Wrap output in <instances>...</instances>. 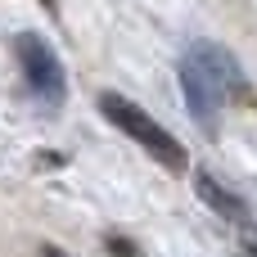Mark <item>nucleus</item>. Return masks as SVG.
I'll return each mask as SVG.
<instances>
[{"mask_svg":"<svg viewBox=\"0 0 257 257\" xmlns=\"http://www.w3.org/2000/svg\"><path fill=\"white\" fill-rule=\"evenodd\" d=\"M181 95H185V108H190V117H194L203 131H212V126H217V108H221V99H217L212 81L203 77V68H199L190 54L181 59Z\"/></svg>","mask_w":257,"mask_h":257,"instance_id":"obj_4","label":"nucleus"},{"mask_svg":"<svg viewBox=\"0 0 257 257\" xmlns=\"http://www.w3.org/2000/svg\"><path fill=\"white\" fill-rule=\"evenodd\" d=\"M185 54L203 68V77L212 81V90H217V99H221V104H248V108L257 104L248 72L239 68V59H235L226 45H217V41H194Z\"/></svg>","mask_w":257,"mask_h":257,"instance_id":"obj_3","label":"nucleus"},{"mask_svg":"<svg viewBox=\"0 0 257 257\" xmlns=\"http://www.w3.org/2000/svg\"><path fill=\"white\" fill-rule=\"evenodd\" d=\"M104 253H108V257H145L126 235H104Z\"/></svg>","mask_w":257,"mask_h":257,"instance_id":"obj_6","label":"nucleus"},{"mask_svg":"<svg viewBox=\"0 0 257 257\" xmlns=\"http://www.w3.org/2000/svg\"><path fill=\"white\" fill-rule=\"evenodd\" d=\"M41 257H68L63 248H54V244H41Z\"/></svg>","mask_w":257,"mask_h":257,"instance_id":"obj_7","label":"nucleus"},{"mask_svg":"<svg viewBox=\"0 0 257 257\" xmlns=\"http://www.w3.org/2000/svg\"><path fill=\"white\" fill-rule=\"evenodd\" d=\"M194 185H199V199L208 203V212H217L221 221H230V226H248V221H253V217H248V203H244L235 190H226L217 176L194 172Z\"/></svg>","mask_w":257,"mask_h":257,"instance_id":"obj_5","label":"nucleus"},{"mask_svg":"<svg viewBox=\"0 0 257 257\" xmlns=\"http://www.w3.org/2000/svg\"><path fill=\"white\" fill-rule=\"evenodd\" d=\"M99 113L122 131V136H131L145 154H154V163H163L167 172H185L190 167V154H185V145L163 126V122H154L140 104H131L126 95H117V90H104L99 95Z\"/></svg>","mask_w":257,"mask_h":257,"instance_id":"obj_1","label":"nucleus"},{"mask_svg":"<svg viewBox=\"0 0 257 257\" xmlns=\"http://www.w3.org/2000/svg\"><path fill=\"white\" fill-rule=\"evenodd\" d=\"M41 5H45V9H50V14H54V9H59V0H41Z\"/></svg>","mask_w":257,"mask_h":257,"instance_id":"obj_9","label":"nucleus"},{"mask_svg":"<svg viewBox=\"0 0 257 257\" xmlns=\"http://www.w3.org/2000/svg\"><path fill=\"white\" fill-rule=\"evenodd\" d=\"M248 257H257V235H248Z\"/></svg>","mask_w":257,"mask_h":257,"instance_id":"obj_8","label":"nucleus"},{"mask_svg":"<svg viewBox=\"0 0 257 257\" xmlns=\"http://www.w3.org/2000/svg\"><path fill=\"white\" fill-rule=\"evenodd\" d=\"M14 59H18V72H23L27 90H32L41 104L59 108V104L68 99V72H63V63H59V54H54L36 32H18V36H14Z\"/></svg>","mask_w":257,"mask_h":257,"instance_id":"obj_2","label":"nucleus"}]
</instances>
